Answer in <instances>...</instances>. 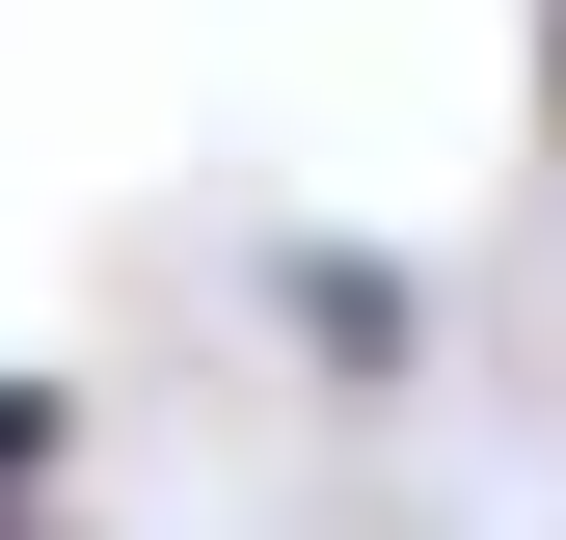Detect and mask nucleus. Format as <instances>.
<instances>
[{
  "label": "nucleus",
  "instance_id": "nucleus-2",
  "mask_svg": "<svg viewBox=\"0 0 566 540\" xmlns=\"http://www.w3.org/2000/svg\"><path fill=\"white\" fill-rule=\"evenodd\" d=\"M539 108H566V0H539Z\"/></svg>",
  "mask_w": 566,
  "mask_h": 540
},
{
  "label": "nucleus",
  "instance_id": "nucleus-1",
  "mask_svg": "<svg viewBox=\"0 0 566 540\" xmlns=\"http://www.w3.org/2000/svg\"><path fill=\"white\" fill-rule=\"evenodd\" d=\"M270 298H297V352H324V378H405V352H432V298H405L378 243H270Z\"/></svg>",
  "mask_w": 566,
  "mask_h": 540
}]
</instances>
